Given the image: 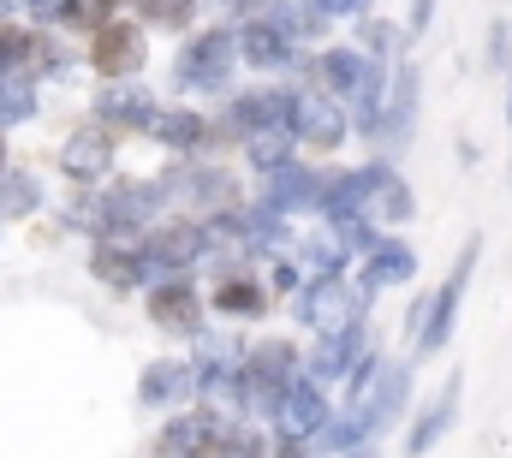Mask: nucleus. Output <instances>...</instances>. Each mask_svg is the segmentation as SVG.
<instances>
[{
	"label": "nucleus",
	"instance_id": "nucleus-1",
	"mask_svg": "<svg viewBox=\"0 0 512 458\" xmlns=\"http://www.w3.org/2000/svg\"><path fill=\"white\" fill-rule=\"evenodd\" d=\"M155 191H161V203H167V209L197 215V221H209V215H227V209H245V203H251V197H245V179H239L227 161H173V167H161V173H155Z\"/></svg>",
	"mask_w": 512,
	"mask_h": 458
},
{
	"label": "nucleus",
	"instance_id": "nucleus-2",
	"mask_svg": "<svg viewBox=\"0 0 512 458\" xmlns=\"http://www.w3.org/2000/svg\"><path fill=\"white\" fill-rule=\"evenodd\" d=\"M477 256H483V232H465V244L453 250V268L447 280L423 298V328L411 340V363L423 357H441L453 345V328H459V310H465V292H471V274H477Z\"/></svg>",
	"mask_w": 512,
	"mask_h": 458
},
{
	"label": "nucleus",
	"instance_id": "nucleus-3",
	"mask_svg": "<svg viewBox=\"0 0 512 458\" xmlns=\"http://www.w3.org/2000/svg\"><path fill=\"white\" fill-rule=\"evenodd\" d=\"M233 72H239L233 24H197V30L179 36L173 90H185V96H227V90H233Z\"/></svg>",
	"mask_w": 512,
	"mask_h": 458
},
{
	"label": "nucleus",
	"instance_id": "nucleus-4",
	"mask_svg": "<svg viewBox=\"0 0 512 458\" xmlns=\"http://www.w3.org/2000/svg\"><path fill=\"white\" fill-rule=\"evenodd\" d=\"M417 114H423V66L411 54H399L387 66V90H382V108H376V125H370V155L376 161H399L417 137Z\"/></svg>",
	"mask_w": 512,
	"mask_h": 458
},
{
	"label": "nucleus",
	"instance_id": "nucleus-5",
	"mask_svg": "<svg viewBox=\"0 0 512 458\" xmlns=\"http://www.w3.org/2000/svg\"><path fill=\"white\" fill-rule=\"evenodd\" d=\"M161 191H155V179H131V173H114V179H102L96 191H90V221H96V238H108V244H137L149 221H161ZM90 238V244H96Z\"/></svg>",
	"mask_w": 512,
	"mask_h": 458
},
{
	"label": "nucleus",
	"instance_id": "nucleus-6",
	"mask_svg": "<svg viewBox=\"0 0 512 458\" xmlns=\"http://www.w3.org/2000/svg\"><path fill=\"white\" fill-rule=\"evenodd\" d=\"M292 322L310 334V340H328V334H346L358 322H370V298L352 286V274H322V280H298V292L286 298Z\"/></svg>",
	"mask_w": 512,
	"mask_h": 458
},
{
	"label": "nucleus",
	"instance_id": "nucleus-7",
	"mask_svg": "<svg viewBox=\"0 0 512 458\" xmlns=\"http://www.w3.org/2000/svg\"><path fill=\"white\" fill-rule=\"evenodd\" d=\"M346 173V191H352V209L370 221L376 232H399L411 215H417V191L411 179L393 167V161H358V167H340Z\"/></svg>",
	"mask_w": 512,
	"mask_h": 458
},
{
	"label": "nucleus",
	"instance_id": "nucleus-8",
	"mask_svg": "<svg viewBox=\"0 0 512 458\" xmlns=\"http://www.w3.org/2000/svg\"><path fill=\"white\" fill-rule=\"evenodd\" d=\"M143 322L161 340H197L209 328V304L197 274H161L155 286H143Z\"/></svg>",
	"mask_w": 512,
	"mask_h": 458
},
{
	"label": "nucleus",
	"instance_id": "nucleus-9",
	"mask_svg": "<svg viewBox=\"0 0 512 458\" xmlns=\"http://www.w3.org/2000/svg\"><path fill=\"white\" fill-rule=\"evenodd\" d=\"M137 250H143V262L155 274H197L209 262V238H203L197 215H161V221H149L143 238H137Z\"/></svg>",
	"mask_w": 512,
	"mask_h": 458
},
{
	"label": "nucleus",
	"instance_id": "nucleus-10",
	"mask_svg": "<svg viewBox=\"0 0 512 458\" xmlns=\"http://www.w3.org/2000/svg\"><path fill=\"white\" fill-rule=\"evenodd\" d=\"M203 304H209V316H227V322H262V316L274 310V298H268V286H262V268H256L251 256L215 262V280H209Z\"/></svg>",
	"mask_w": 512,
	"mask_h": 458
},
{
	"label": "nucleus",
	"instance_id": "nucleus-11",
	"mask_svg": "<svg viewBox=\"0 0 512 458\" xmlns=\"http://www.w3.org/2000/svg\"><path fill=\"white\" fill-rule=\"evenodd\" d=\"M114 161H120V137L108 131V125H96V119H78L66 137H60V179L66 185H84V191H96L102 179H114Z\"/></svg>",
	"mask_w": 512,
	"mask_h": 458
},
{
	"label": "nucleus",
	"instance_id": "nucleus-12",
	"mask_svg": "<svg viewBox=\"0 0 512 458\" xmlns=\"http://www.w3.org/2000/svg\"><path fill=\"white\" fill-rule=\"evenodd\" d=\"M149 66V30L137 18H108V24H90V72L102 84H126Z\"/></svg>",
	"mask_w": 512,
	"mask_h": 458
},
{
	"label": "nucleus",
	"instance_id": "nucleus-13",
	"mask_svg": "<svg viewBox=\"0 0 512 458\" xmlns=\"http://www.w3.org/2000/svg\"><path fill=\"white\" fill-rule=\"evenodd\" d=\"M411 399H417V363H411V357H387L382 369H376V381H370V393L352 399V405L370 417L376 441H387V435L411 417Z\"/></svg>",
	"mask_w": 512,
	"mask_h": 458
},
{
	"label": "nucleus",
	"instance_id": "nucleus-14",
	"mask_svg": "<svg viewBox=\"0 0 512 458\" xmlns=\"http://www.w3.org/2000/svg\"><path fill=\"white\" fill-rule=\"evenodd\" d=\"M143 137H149V143H161L173 161H215V149H221L215 119L197 114V108H185V102L155 108V119H149V131H143Z\"/></svg>",
	"mask_w": 512,
	"mask_h": 458
},
{
	"label": "nucleus",
	"instance_id": "nucleus-15",
	"mask_svg": "<svg viewBox=\"0 0 512 458\" xmlns=\"http://www.w3.org/2000/svg\"><path fill=\"white\" fill-rule=\"evenodd\" d=\"M286 131H292V143H298V149H316V155H334V149H346V137H352L346 108H340V102H328V96H322V90H310V84H298L292 114H286Z\"/></svg>",
	"mask_w": 512,
	"mask_h": 458
},
{
	"label": "nucleus",
	"instance_id": "nucleus-16",
	"mask_svg": "<svg viewBox=\"0 0 512 458\" xmlns=\"http://www.w3.org/2000/svg\"><path fill=\"white\" fill-rule=\"evenodd\" d=\"M459 417H465V369L453 363L447 381L435 387V399L411 417V429H405V458H429L453 429H459Z\"/></svg>",
	"mask_w": 512,
	"mask_h": 458
},
{
	"label": "nucleus",
	"instance_id": "nucleus-17",
	"mask_svg": "<svg viewBox=\"0 0 512 458\" xmlns=\"http://www.w3.org/2000/svg\"><path fill=\"white\" fill-rule=\"evenodd\" d=\"M322 179H328V167H316V161H292V167H280L274 179L256 185V203L274 209V215H286V221H316Z\"/></svg>",
	"mask_w": 512,
	"mask_h": 458
},
{
	"label": "nucleus",
	"instance_id": "nucleus-18",
	"mask_svg": "<svg viewBox=\"0 0 512 458\" xmlns=\"http://www.w3.org/2000/svg\"><path fill=\"white\" fill-rule=\"evenodd\" d=\"M233 54H239V66H251V72H268V78H298L304 72V48H292L268 18H251V24H233Z\"/></svg>",
	"mask_w": 512,
	"mask_h": 458
},
{
	"label": "nucleus",
	"instance_id": "nucleus-19",
	"mask_svg": "<svg viewBox=\"0 0 512 458\" xmlns=\"http://www.w3.org/2000/svg\"><path fill=\"white\" fill-rule=\"evenodd\" d=\"M417 280V250H411V238H399V232H376L370 238V250L358 256V292L364 298H376V292H393V286H411Z\"/></svg>",
	"mask_w": 512,
	"mask_h": 458
},
{
	"label": "nucleus",
	"instance_id": "nucleus-20",
	"mask_svg": "<svg viewBox=\"0 0 512 458\" xmlns=\"http://www.w3.org/2000/svg\"><path fill=\"white\" fill-rule=\"evenodd\" d=\"M191 399H197V381H191V363H185L179 351H161V357H149V363L137 369V405H143V411L173 417V411H185Z\"/></svg>",
	"mask_w": 512,
	"mask_h": 458
},
{
	"label": "nucleus",
	"instance_id": "nucleus-21",
	"mask_svg": "<svg viewBox=\"0 0 512 458\" xmlns=\"http://www.w3.org/2000/svg\"><path fill=\"white\" fill-rule=\"evenodd\" d=\"M370 340H376V334H370V322H358V328H346V334H328V340H310V345H298V375L334 393V387L346 381V369H352V357H358V351H364Z\"/></svg>",
	"mask_w": 512,
	"mask_h": 458
},
{
	"label": "nucleus",
	"instance_id": "nucleus-22",
	"mask_svg": "<svg viewBox=\"0 0 512 458\" xmlns=\"http://www.w3.org/2000/svg\"><path fill=\"white\" fill-rule=\"evenodd\" d=\"M155 108H161V102H155L137 78H126V84H102V90H96L90 119H96V125H108V131L126 143V137H143V131H149Z\"/></svg>",
	"mask_w": 512,
	"mask_h": 458
},
{
	"label": "nucleus",
	"instance_id": "nucleus-23",
	"mask_svg": "<svg viewBox=\"0 0 512 458\" xmlns=\"http://www.w3.org/2000/svg\"><path fill=\"white\" fill-rule=\"evenodd\" d=\"M328 417H334V393L298 375V381L286 387V399H280V411H274L268 435H286V441H316Z\"/></svg>",
	"mask_w": 512,
	"mask_h": 458
},
{
	"label": "nucleus",
	"instance_id": "nucleus-24",
	"mask_svg": "<svg viewBox=\"0 0 512 458\" xmlns=\"http://www.w3.org/2000/svg\"><path fill=\"white\" fill-rule=\"evenodd\" d=\"M90 274L108 286V292H143V286H155L161 274L143 262V250L137 244H108V238H96L90 244Z\"/></svg>",
	"mask_w": 512,
	"mask_h": 458
},
{
	"label": "nucleus",
	"instance_id": "nucleus-25",
	"mask_svg": "<svg viewBox=\"0 0 512 458\" xmlns=\"http://www.w3.org/2000/svg\"><path fill=\"white\" fill-rule=\"evenodd\" d=\"M209 435H215V417L185 405V411L161 417V429L149 441V458H209Z\"/></svg>",
	"mask_w": 512,
	"mask_h": 458
},
{
	"label": "nucleus",
	"instance_id": "nucleus-26",
	"mask_svg": "<svg viewBox=\"0 0 512 458\" xmlns=\"http://www.w3.org/2000/svg\"><path fill=\"white\" fill-rule=\"evenodd\" d=\"M42 203H48L42 173L24 167V161H12V167L0 173V227H6V221H30V215H42Z\"/></svg>",
	"mask_w": 512,
	"mask_h": 458
},
{
	"label": "nucleus",
	"instance_id": "nucleus-27",
	"mask_svg": "<svg viewBox=\"0 0 512 458\" xmlns=\"http://www.w3.org/2000/svg\"><path fill=\"white\" fill-rule=\"evenodd\" d=\"M24 78L30 84H66L72 78V54H66L60 30H30V42H24Z\"/></svg>",
	"mask_w": 512,
	"mask_h": 458
},
{
	"label": "nucleus",
	"instance_id": "nucleus-28",
	"mask_svg": "<svg viewBox=\"0 0 512 458\" xmlns=\"http://www.w3.org/2000/svg\"><path fill=\"white\" fill-rule=\"evenodd\" d=\"M239 155H245L251 179L262 185V179H274L280 167H292V161H298V143H292V131H286V125H274V131H256V137H245V143H239Z\"/></svg>",
	"mask_w": 512,
	"mask_h": 458
},
{
	"label": "nucleus",
	"instance_id": "nucleus-29",
	"mask_svg": "<svg viewBox=\"0 0 512 458\" xmlns=\"http://www.w3.org/2000/svg\"><path fill=\"white\" fill-rule=\"evenodd\" d=\"M239 369H245V375H256V381L286 387V381H298V345H292V340H256V345H245Z\"/></svg>",
	"mask_w": 512,
	"mask_h": 458
},
{
	"label": "nucleus",
	"instance_id": "nucleus-30",
	"mask_svg": "<svg viewBox=\"0 0 512 458\" xmlns=\"http://www.w3.org/2000/svg\"><path fill=\"white\" fill-rule=\"evenodd\" d=\"M36 114H42V84H30L24 72L0 78V131H12V125H30Z\"/></svg>",
	"mask_w": 512,
	"mask_h": 458
},
{
	"label": "nucleus",
	"instance_id": "nucleus-31",
	"mask_svg": "<svg viewBox=\"0 0 512 458\" xmlns=\"http://www.w3.org/2000/svg\"><path fill=\"white\" fill-rule=\"evenodd\" d=\"M137 18H143V30H173V36H185V30H197L203 0H137Z\"/></svg>",
	"mask_w": 512,
	"mask_h": 458
},
{
	"label": "nucleus",
	"instance_id": "nucleus-32",
	"mask_svg": "<svg viewBox=\"0 0 512 458\" xmlns=\"http://www.w3.org/2000/svg\"><path fill=\"white\" fill-rule=\"evenodd\" d=\"M36 30H90V0H24Z\"/></svg>",
	"mask_w": 512,
	"mask_h": 458
},
{
	"label": "nucleus",
	"instance_id": "nucleus-33",
	"mask_svg": "<svg viewBox=\"0 0 512 458\" xmlns=\"http://www.w3.org/2000/svg\"><path fill=\"white\" fill-rule=\"evenodd\" d=\"M358 48H364L370 60L393 66V60L405 54V30H399V24H387L382 12H376V18H358Z\"/></svg>",
	"mask_w": 512,
	"mask_h": 458
},
{
	"label": "nucleus",
	"instance_id": "nucleus-34",
	"mask_svg": "<svg viewBox=\"0 0 512 458\" xmlns=\"http://www.w3.org/2000/svg\"><path fill=\"white\" fill-rule=\"evenodd\" d=\"M24 42H30V30L18 18H0V78L24 72Z\"/></svg>",
	"mask_w": 512,
	"mask_h": 458
},
{
	"label": "nucleus",
	"instance_id": "nucleus-35",
	"mask_svg": "<svg viewBox=\"0 0 512 458\" xmlns=\"http://www.w3.org/2000/svg\"><path fill=\"white\" fill-rule=\"evenodd\" d=\"M489 72H512V24L507 18L489 24Z\"/></svg>",
	"mask_w": 512,
	"mask_h": 458
},
{
	"label": "nucleus",
	"instance_id": "nucleus-36",
	"mask_svg": "<svg viewBox=\"0 0 512 458\" xmlns=\"http://www.w3.org/2000/svg\"><path fill=\"white\" fill-rule=\"evenodd\" d=\"M215 12H221V24H251V18H262L274 0H209Z\"/></svg>",
	"mask_w": 512,
	"mask_h": 458
},
{
	"label": "nucleus",
	"instance_id": "nucleus-37",
	"mask_svg": "<svg viewBox=\"0 0 512 458\" xmlns=\"http://www.w3.org/2000/svg\"><path fill=\"white\" fill-rule=\"evenodd\" d=\"M435 6H441V0H411V12H405V42L429 36V24H435Z\"/></svg>",
	"mask_w": 512,
	"mask_h": 458
},
{
	"label": "nucleus",
	"instance_id": "nucleus-38",
	"mask_svg": "<svg viewBox=\"0 0 512 458\" xmlns=\"http://www.w3.org/2000/svg\"><path fill=\"white\" fill-rule=\"evenodd\" d=\"M137 0H90V24H108V18H126Z\"/></svg>",
	"mask_w": 512,
	"mask_h": 458
},
{
	"label": "nucleus",
	"instance_id": "nucleus-39",
	"mask_svg": "<svg viewBox=\"0 0 512 458\" xmlns=\"http://www.w3.org/2000/svg\"><path fill=\"white\" fill-rule=\"evenodd\" d=\"M298 6H310V12H316V18H328V24H334V18H346V0H298Z\"/></svg>",
	"mask_w": 512,
	"mask_h": 458
},
{
	"label": "nucleus",
	"instance_id": "nucleus-40",
	"mask_svg": "<svg viewBox=\"0 0 512 458\" xmlns=\"http://www.w3.org/2000/svg\"><path fill=\"white\" fill-rule=\"evenodd\" d=\"M346 18L358 24V18H376V0H346Z\"/></svg>",
	"mask_w": 512,
	"mask_h": 458
},
{
	"label": "nucleus",
	"instance_id": "nucleus-41",
	"mask_svg": "<svg viewBox=\"0 0 512 458\" xmlns=\"http://www.w3.org/2000/svg\"><path fill=\"white\" fill-rule=\"evenodd\" d=\"M346 458H387V453H382V441H370V447H352Z\"/></svg>",
	"mask_w": 512,
	"mask_h": 458
},
{
	"label": "nucleus",
	"instance_id": "nucleus-42",
	"mask_svg": "<svg viewBox=\"0 0 512 458\" xmlns=\"http://www.w3.org/2000/svg\"><path fill=\"white\" fill-rule=\"evenodd\" d=\"M507 78H512V72H507ZM507 119H512V90H507Z\"/></svg>",
	"mask_w": 512,
	"mask_h": 458
}]
</instances>
